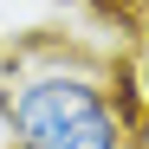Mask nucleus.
<instances>
[{
	"mask_svg": "<svg viewBox=\"0 0 149 149\" xmlns=\"http://www.w3.org/2000/svg\"><path fill=\"white\" fill-rule=\"evenodd\" d=\"M7 149H136V130L110 104V65L78 45H26L0 78Z\"/></svg>",
	"mask_w": 149,
	"mask_h": 149,
	"instance_id": "obj_1",
	"label": "nucleus"
},
{
	"mask_svg": "<svg viewBox=\"0 0 149 149\" xmlns=\"http://www.w3.org/2000/svg\"><path fill=\"white\" fill-rule=\"evenodd\" d=\"M130 65H136V78H143V91H149V19L136 26V45H130Z\"/></svg>",
	"mask_w": 149,
	"mask_h": 149,
	"instance_id": "obj_2",
	"label": "nucleus"
}]
</instances>
